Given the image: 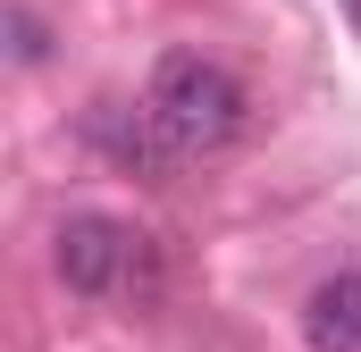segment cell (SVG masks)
<instances>
[{
	"label": "cell",
	"mask_w": 361,
	"mask_h": 352,
	"mask_svg": "<svg viewBox=\"0 0 361 352\" xmlns=\"http://www.w3.org/2000/svg\"><path fill=\"white\" fill-rule=\"evenodd\" d=\"M51 260L68 277V294H85V302H118V294H143L152 285V244L126 218H109V210H76L51 235Z\"/></svg>",
	"instance_id": "cell-2"
},
{
	"label": "cell",
	"mask_w": 361,
	"mask_h": 352,
	"mask_svg": "<svg viewBox=\"0 0 361 352\" xmlns=\"http://www.w3.org/2000/svg\"><path fill=\"white\" fill-rule=\"evenodd\" d=\"M302 344L311 352H361V268L311 285V302H302Z\"/></svg>",
	"instance_id": "cell-4"
},
{
	"label": "cell",
	"mask_w": 361,
	"mask_h": 352,
	"mask_svg": "<svg viewBox=\"0 0 361 352\" xmlns=\"http://www.w3.org/2000/svg\"><path fill=\"white\" fill-rule=\"evenodd\" d=\"M143 109H152V126L169 134L177 160H210V151L244 143V126H252L244 76H235L227 59H210V51H169V59L152 68Z\"/></svg>",
	"instance_id": "cell-1"
},
{
	"label": "cell",
	"mask_w": 361,
	"mask_h": 352,
	"mask_svg": "<svg viewBox=\"0 0 361 352\" xmlns=\"http://www.w3.org/2000/svg\"><path fill=\"white\" fill-rule=\"evenodd\" d=\"M8 59H17V68H42V59H51V25H42L34 8H8Z\"/></svg>",
	"instance_id": "cell-5"
},
{
	"label": "cell",
	"mask_w": 361,
	"mask_h": 352,
	"mask_svg": "<svg viewBox=\"0 0 361 352\" xmlns=\"http://www.w3.org/2000/svg\"><path fill=\"white\" fill-rule=\"evenodd\" d=\"M85 143L101 160L135 168V176H169L177 168V151H169V134L152 126V109H126V101H92L85 109Z\"/></svg>",
	"instance_id": "cell-3"
},
{
	"label": "cell",
	"mask_w": 361,
	"mask_h": 352,
	"mask_svg": "<svg viewBox=\"0 0 361 352\" xmlns=\"http://www.w3.org/2000/svg\"><path fill=\"white\" fill-rule=\"evenodd\" d=\"M345 17H353V34H361V0H345Z\"/></svg>",
	"instance_id": "cell-6"
}]
</instances>
